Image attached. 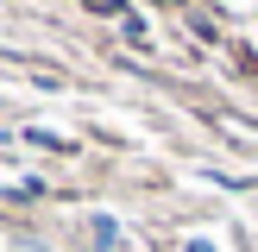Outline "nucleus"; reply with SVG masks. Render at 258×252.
Wrapping results in <instances>:
<instances>
[{"instance_id":"f257e3e1","label":"nucleus","mask_w":258,"mask_h":252,"mask_svg":"<svg viewBox=\"0 0 258 252\" xmlns=\"http://www.w3.org/2000/svg\"><path fill=\"white\" fill-rule=\"evenodd\" d=\"M88 233H95L101 246H120V221H113V214H95V221H88Z\"/></svg>"}]
</instances>
